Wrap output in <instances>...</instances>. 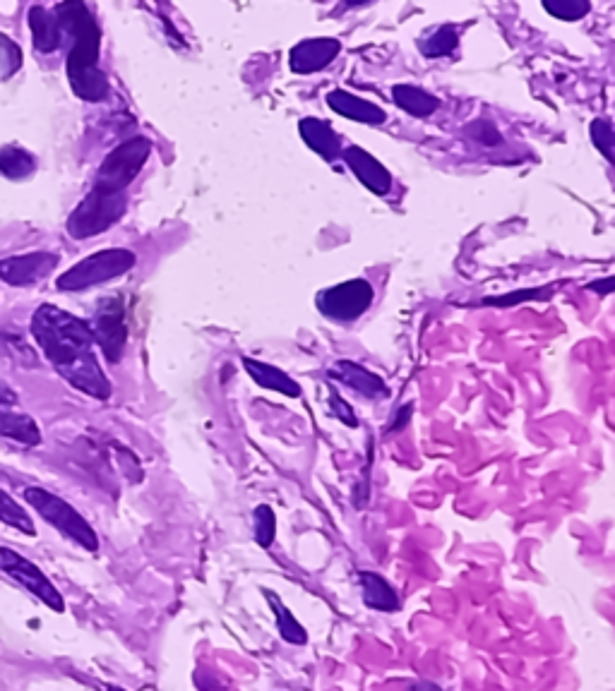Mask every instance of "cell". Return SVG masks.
Segmentation results:
<instances>
[{
  "label": "cell",
  "mask_w": 615,
  "mask_h": 691,
  "mask_svg": "<svg viewBox=\"0 0 615 691\" xmlns=\"http://www.w3.org/2000/svg\"><path fill=\"white\" fill-rule=\"evenodd\" d=\"M342 156L351 173L358 178V183L366 185L373 195H390L392 190V176L385 166L375 159L373 154L361 147H346L342 149Z\"/></svg>",
  "instance_id": "12"
},
{
  "label": "cell",
  "mask_w": 615,
  "mask_h": 691,
  "mask_svg": "<svg viewBox=\"0 0 615 691\" xmlns=\"http://www.w3.org/2000/svg\"><path fill=\"white\" fill-rule=\"evenodd\" d=\"M255 519V540H258L260 548H272L274 538H277V516H274L272 507L260 504L253 512Z\"/></svg>",
  "instance_id": "26"
},
{
  "label": "cell",
  "mask_w": 615,
  "mask_h": 691,
  "mask_svg": "<svg viewBox=\"0 0 615 691\" xmlns=\"http://www.w3.org/2000/svg\"><path fill=\"white\" fill-rule=\"evenodd\" d=\"M298 132H301L303 142H306L320 159L337 161L339 156H342V140H339L337 132H334L332 125L325 123V120L303 118L301 123H298Z\"/></svg>",
  "instance_id": "15"
},
{
  "label": "cell",
  "mask_w": 615,
  "mask_h": 691,
  "mask_svg": "<svg viewBox=\"0 0 615 691\" xmlns=\"http://www.w3.org/2000/svg\"><path fill=\"white\" fill-rule=\"evenodd\" d=\"M327 104H330L334 113H339V116L349 120H356V123L382 125L387 120V113L382 111L378 104L361 99V96L351 92H344V89H334V92L327 94Z\"/></svg>",
  "instance_id": "14"
},
{
  "label": "cell",
  "mask_w": 615,
  "mask_h": 691,
  "mask_svg": "<svg viewBox=\"0 0 615 691\" xmlns=\"http://www.w3.org/2000/svg\"><path fill=\"white\" fill-rule=\"evenodd\" d=\"M589 291L611 293L613 291V279H611V276H608V279H603V281H594V284H589Z\"/></svg>",
  "instance_id": "34"
},
{
  "label": "cell",
  "mask_w": 615,
  "mask_h": 691,
  "mask_svg": "<svg viewBox=\"0 0 615 691\" xmlns=\"http://www.w3.org/2000/svg\"><path fill=\"white\" fill-rule=\"evenodd\" d=\"M58 27H61L63 39H70L68 60V82L73 92L82 101L99 104L109 96V77L104 70H99V51H101V32L99 24L87 10L85 3H61L53 10Z\"/></svg>",
  "instance_id": "2"
},
{
  "label": "cell",
  "mask_w": 615,
  "mask_h": 691,
  "mask_svg": "<svg viewBox=\"0 0 615 691\" xmlns=\"http://www.w3.org/2000/svg\"><path fill=\"white\" fill-rule=\"evenodd\" d=\"M358 584H361L366 608L378 612H397L402 608L397 591L390 586V581H385V576L375 572H358Z\"/></svg>",
  "instance_id": "17"
},
{
  "label": "cell",
  "mask_w": 615,
  "mask_h": 691,
  "mask_svg": "<svg viewBox=\"0 0 615 691\" xmlns=\"http://www.w3.org/2000/svg\"><path fill=\"white\" fill-rule=\"evenodd\" d=\"M392 99L397 108H402L404 113L414 118H428L440 108V101L433 94H428L421 87H414V84H394Z\"/></svg>",
  "instance_id": "20"
},
{
  "label": "cell",
  "mask_w": 615,
  "mask_h": 691,
  "mask_svg": "<svg viewBox=\"0 0 615 691\" xmlns=\"http://www.w3.org/2000/svg\"><path fill=\"white\" fill-rule=\"evenodd\" d=\"M152 154V142L147 137H130L123 144H118L113 152L101 161L97 178H94L92 190L106 192V195H128L130 183L147 164Z\"/></svg>",
  "instance_id": "4"
},
{
  "label": "cell",
  "mask_w": 615,
  "mask_h": 691,
  "mask_svg": "<svg viewBox=\"0 0 615 691\" xmlns=\"http://www.w3.org/2000/svg\"><path fill=\"white\" fill-rule=\"evenodd\" d=\"M375 291L366 279H351L344 284L325 288L315 298V305L325 317L337 322H354L361 315H366L373 305Z\"/></svg>",
  "instance_id": "8"
},
{
  "label": "cell",
  "mask_w": 615,
  "mask_h": 691,
  "mask_svg": "<svg viewBox=\"0 0 615 691\" xmlns=\"http://www.w3.org/2000/svg\"><path fill=\"white\" fill-rule=\"evenodd\" d=\"M27 22H29V29H32V39H34V46H37V51L53 53L61 48L63 34L53 12L41 8V5H34V8H29Z\"/></svg>",
  "instance_id": "18"
},
{
  "label": "cell",
  "mask_w": 615,
  "mask_h": 691,
  "mask_svg": "<svg viewBox=\"0 0 615 691\" xmlns=\"http://www.w3.org/2000/svg\"><path fill=\"white\" fill-rule=\"evenodd\" d=\"M22 68V51L10 36L0 34V77L8 80Z\"/></svg>",
  "instance_id": "27"
},
{
  "label": "cell",
  "mask_w": 615,
  "mask_h": 691,
  "mask_svg": "<svg viewBox=\"0 0 615 691\" xmlns=\"http://www.w3.org/2000/svg\"><path fill=\"white\" fill-rule=\"evenodd\" d=\"M411 413H414V406H411V404H406L404 408H399L397 416L392 418V425H390V428H387V432H399V430H404L406 425H409Z\"/></svg>",
  "instance_id": "32"
},
{
  "label": "cell",
  "mask_w": 615,
  "mask_h": 691,
  "mask_svg": "<svg viewBox=\"0 0 615 691\" xmlns=\"http://www.w3.org/2000/svg\"><path fill=\"white\" fill-rule=\"evenodd\" d=\"M589 132H591V142L596 144V149L606 156L608 164H613V144H615V135H613V125L611 120L606 118H596L594 123L589 125Z\"/></svg>",
  "instance_id": "28"
},
{
  "label": "cell",
  "mask_w": 615,
  "mask_h": 691,
  "mask_svg": "<svg viewBox=\"0 0 615 691\" xmlns=\"http://www.w3.org/2000/svg\"><path fill=\"white\" fill-rule=\"evenodd\" d=\"M543 10L563 22H575L589 15L591 5L587 0H543Z\"/></svg>",
  "instance_id": "25"
},
{
  "label": "cell",
  "mask_w": 615,
  "mask_h": 691,
  "mask_svg": "<svg viewBox=\"0 0 615 691\" xmlns=\"http://www.w3.org/2000/svg\"><path fill=\"white\" fill-rule=\"evenodd\" d=\"M551 296V291H541V288H531V291H522V293H510V296H503V298H486L483 300V305H498V308H507V305L512 303H524V300H531V298H548Z\"/></svg>",
  "instance_id": "30"
},
{
  "label": "cell",
  "mask_w": 615,
  "mask_h": 691,
  "mask_svg": "<svg viewBox=\"0 0 615 691\" xmlns=\"http://www.w3.org/2000/svg\"><path fill=\"white\" fill-rule=\"evenodd\" d=\"M104 691H125L121 687H113V684H109V687H104Z\"/></svg>",
  "instance_id": "36"
},
{
  "label": "cell",
  "mask_w": 615,
  "mask_h": 691,
  "mask_svg": "<svg viewBox=\"0 0 615 691\" xmlns=\"http://www.w3.org/2000/svg\"><path fill=\"white\" fill-rule=\"evenodd\" d=\"M339 51H342V44L337 39H327V36L306 39L289 51V68L296 75H313L332 65Z\"/></svg>",
  "instance_id": "11"
},
{
  "label": "cell",
  "mask_w": 615,
  "mask_h": 691,
  "mask_svg": "<svg viewBox=\"0 0 615 691\" xmlns=\"http://www.w3.org/2000/svg\"><path fill=\"white\" fill-rule=\"evenodd\" d=\"M0 437L25 444V447H37V444H41V430L34 423V418L15 411V406L8 404H0Z\"/></svg>",
  "instance_id": "16"
},
{
  "label": "cell",
  "mask_w": 615,
  "mask_h": 691,
  "mask_svg": "<svg viewBox=\"0 0 615 691\" xmlns=\"http://www.w3.org/2000/svg\"><path fill=\"white\" fill-rule=\"evenodd\" d=\"M137 257L135 252L125 248H109L94 252V255L85 257L82 262H77L73 269L58 276L56 286L58 291H87L92 286H101L106 281L118 279V276L128 274L135 267Z\"/></svg>",
  "instance_id": "5"
},
{
  "label": "cell",
  "mask_w": 615,
  "mask_h": 691,
  "mask_svg": "<svg viewBox=\"0 0 615 691\" xmlns=\"http://www.w3.org/2000/svg\"><path fill=\"white\" fill-rule=\"evenodd\" d=\"M457 44H459L457 29L450 27V24H445V27H435L426 39H421L419 48L426 58H443V56H450V53L457 48Z\"/></svg>",
  "instance_id": "24"
},
{
  "label": "cell",
  "mask_w": 615,
  "mask_h": 691,
  "mask_svg": "<svg viewBox=\"0 0 615 691\" xmlns=\"http://www.w3.org/2000/svg\"><path fill=\"white\" fill-rule=\"evenodd\" d=\"M58 267L56 252H29L0 260V279L10 286H32L46 279Z\"/></svg>",
  "instance_id": "10"
},
{
  "label": "cell",
  "mask_w": 615,
  "mask_h": 691,
  "mask_svg": "<svg viewBox=\"0 0 615 691\" xmlns=\"http://www.w3.org/2000/svg\"><path fill=\"white\" fill-rule=\"evenodd\" d=\"M464 132L471 137V140H476L483 147H498L500 142H503V135H500V130L495 128L491 120H474V123H469Z\"/></svg>",
  "instance_id": "29"
},
{
  "label": "cell",
  "mask_w": 615,
  "mask_h": 691,
  "mask_svg": "<svg viewBox=\"0 0 615 691\" xmlns=\"http://www.w3.org/2000/svg\"><path fill=\"white\" fill-rule=\"evenodd\" d=\"M262 593H265V598L270 600L274 612H277V629H279V634H282V639L286 641V644H294V646L308 644V632L303 629V624L296 620L294 612H291L282 603V600H279L277 593L267 591V588H262Z\"/></svg>",
  "instance_id": "21"
},
{
  "label": "cell",
  "mask_w": 615,
  "mask_h": 691,
  "mask_svg": "<svg viewBox=\"0 0 615 691\" xmlns=\"http://www.w3.org/2000/svg\"><path fill=\"white\" fill-rule=\"evenodd\" d=\"M330 401H332L330 408H332V413H334V416H337L339 420H342L344 425H349V428H356V425H358V420H356V416H354V411H351V408L344 404V401H342V396H339L337 392H332V394H330Z\"/></svg>",
  "instance_id": "31"
},
{
  "label": "cell",
  "mask_w": 615,
  "mask_h": 691,
  "mask_svg": "<svg viewBox=\"0 0 615 691\" xmlns=\"http://www.w3.org/2000/svg\"><path fill=\"white\" fill-rule=\"evenodd\" d=\"M0 572L15 581L17 586H22L29 596H34L46 608L53 612H65V600L56 586L51 584V579L46 576L34 562H29L27 557H22L20 552L10 548H0Z\"/></svg>",
  "instance_id": "7"
},
{
  "label": "cell",
  "mask_w": 615,
  "mask_h": 691,
  "mask_svg": "<svg viewBox=\"0 0 615 691\" xmlns=\"http://www.w3.org/2000/svg\"><path fill=\"white\" fill-rule=\"evenodd\" d=\"M32 336L53 370L77 392L106 401L111 382L101 370L89 324L56 305H41L32 317Z\"/></svg>",
  "instance_id": "1"
},
{
  "label": "cell",
  "mask_w": 615,
  "mask_h": 691,
  "mask_svg": "<svg viewBox=\"0 0 615 691\" xmlns=\"http://www.w3.org/2000/svg\"><path fill=\"white\" fill-rule=\"evenodd\" d=\"M0 521L17 528V531L25 533V536H37V526H34L32 516H29L27 509L22 507V504H17L3 488H0Z\"/></svg>",
  "instance_id": "23"
},
{
  "label": "cell",
  "mask_w": 615,
  "mask_h": 691,
  "mask_svg": "<svg viewBox=\"0 0 615 691\" xmlns=\"http://www.w3.org/2000/svg\"><path fill=\"white\" fill-rule=\"evenodd\" d=\"M125 209H128V195H106V192L89 190L68 219L70 238L87 240L109 231L113 224L123 219Z\"/></svg>",
  "instance_id": "6"
},
{
  "label": "cell",
  "mask_w": 615,
  "mask_h": 691,
  "mask_svg": "<svg viewBox=\"0 0 615 691\" xmlns=\"http://www.w3.org/2000/svg\"><path fill=\"white\" fill-rule=\"evenodd\" d=\"M89 332L94 336V346H99L106 360L116 365L123 358L125 341H128L121 298L101 300L97 312H94V320L89 324Z\"/></svg>",
  "instance_id": "9"
},
{
  "label": "cell",
  "mask_w": 615,
  "mask_h": 691,
  "mask_svg": "<svg viewBox=\"0 0 615 691\" xmlns=\"http://www.w3.org/2000/svg\"><path fill=\"white\" fill-rule=\"evenodd\" d=\"M243 365H246V372L253 377V382L258 384V387L272 389V392L291 396V399L301 396V387H298L294 377L286 375L284 370L274 368V365L260 363V360H255V358H243Z\"/></svg>",
  "instance_id": "19"
},
{
  "label": "cell",
  "mask_w": 615,
  "mask_h": 691,
  "mask_svg": "<svg viewBox=\"0 0 615 691\" xmlns=\"http://www.w3.org/2000/svg\"><path fill=\"white\" fill-rule=\"evenodd\" d=\"M25 500L46 524H51L56 531H61L65 538H70L87 552L99 550L97 531H94V528L87 524L85 516L77 512L73 504L65 502L63 497L53 495V492L44 488H27Z\"/></svg>",
  "instance_id": "3"
},
{
  "label": "cell",
  "mask_w": 615,
  "mask_h": 691,
  "mask_svg": "<svg viewBox=\"0 0 615 691\" xmlns=\"http://www.w3.org/2000/svg\"><path fill=\"white\" fill-rule=\"evenodd\" d=\"M0 404H8V406L17 404V394L8 387V384H3V382H0Z\"/></svg>",
  "instance_id": "33"
},
{
  "label": "cell",
  "mask_w": 615,
  "mask_h": 691,
  "mask_svg": "<svg viewBox=\"0 0 615 691\" xmlns=\"http://www.w3.org/2000/svg\"><path fill=\"white\" fill-rule=\"evenodd\" d=\"M330 377L346 384L351 392L366 396V399H382V396H387V384L382 382V377L366 370L363 365L351 363V360H339V363H334Z\"/></svg>",
  "instance_id": "13"
},
{
  "label": "cell",
  "mask_w": 615,
  "mask_h": 691,
  "mask_svg": "<svg viewBox=\"0 0 615 691\" xmlns=\"http://www.w3.org/2000/svg\"><path fill=\"white\" fill-rule=\"evenodd\" d=\"M409 691H443L438 687V684H433V682H411L409 684Z\"/></svg>",
  "instance_id": "35"
},
{
  "label": "cell",
  "mask_w": 615,
  "mask_h": 691,
  "mask_svg": "<svg viewBox=\"0 0 615 691\" xmlns=\"http://www.w3.org/2000/svg\"><path fill=\"white\" fill-rule=\"evenodd\" d=\"M37 171V159L20 147H0V173L5 178L22 180Z\"/></svg>",
  "instance_id": "22"
}]
</instances>
